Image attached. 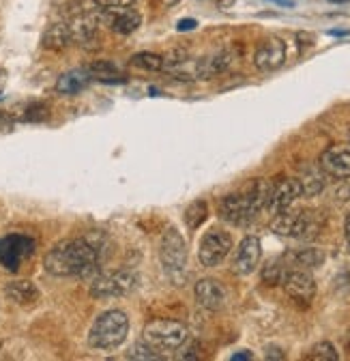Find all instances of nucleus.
Returning a JSON list of instances; mask_svg holds the SVG:
<instances>
[{"label": "nucleus", "mask_w": 350, "mask_h": 361, "mask_svg": "<svg viewBox=\"0 0 350 361\" xmlns=\"http://www.w3.org/2000/svg\"><path fill=\"white\" fill-rule=\"evenodd\" d=\"M106 245L108 241L99 233L80 239H67L48 252L43 264H46L48 274L56 278H86L101 267Z\"/></svg>", "instance_id": "obj_1"}, {"label": "nucleus", "mask_w": 350, "mask_h": 361, "mask_svg": "<svg viewBox=\"0 0 350 361\" xmlns=\"http://www.w3.org/2000/svg\"><path fill=\"white\" fill-rule=\"evenodd\" d=\"M269 185L271 183H267L265 178H256V180H251V185L245 192L224 196L220 202L222 219H226L235 226H243V224L251 221L262 209L267 207Z\"/></svg>", "instance_id": "obj_2"}, {"label": "nucleus", "mask_w": 350, "mask_h": 361, "mask_svg": "<svg viewBox=\"0 0 350 361\" xmlns=\"http://www.w3.org/2000/svg\"><path fill=\"white\" fill-rule=\"evenodd\" d=\"M271 228L282 237H292L301 241H312L325 228V215L318 211L301 209V211H284L275 215Z\"/></svg>", "instance_id": "obj_3"}, {"label": "nucleus", "mask_w": 350, "mask_h": 361, "mask_svg": "<svg viewBox=\"0 0 350 361\" xmlns=\"http://www.w3.org/2000/svg\"><path fill=\"white\" fill-rule=\"evenodd\" d=\"M127 331H129L127 314L120 310H110L97 316V321L89 331V344L99 350H112L125 342Z\"/></svg>", "instance_id": "obj_4"}, {"label": "nucleus", "mask_w": 350, "mask_h": 361, "mask_svg": "<svg viewBox=\"0 0 350 361\" xmlns=\"http://www.w3.org/2000/svg\"><path fill=\"white\" fill-rule=\"evenodd\" d=\"M142 338L157 353H174L183 348L189 331L183 323L174 319H153L144 325Z\"/></svg>", "instance_id": "obj_5"}, {"label": "nucleus", "mask_w": 350, "mask_h": 361, "mask_svg": "<svg viewBox=\"0 0 350 361\" xmlns=\"http://www.w3.org/2000/svg\"><path fill=\"white\" fill-rule=\"evenodd\" d=\"M138 286V276L129 269H118L110 271V274L97 276L91 284V297L95 299H112V297H123L129 295Z\"/></svg>", "instance_id": "obj_6"}, {"label": "nucleus", "mask_w": 350, "mask_h": 361, "mask_svg": "<svg viewBox=\"0 0 350 361\" xmlns=\"http://www.w3.org/2000/svg\"><path fill=\"white\" fill-rule=\"evenodd\" d=\"M159 260L163 264V271L172 278L181 276L185 267H187V245L183 241V237L170 228L163 237H161V243H159Z\"/></svg>", "instance_id": "obj_7"}, {"label": "nucleus", "mask_w": 350, "mask_h": 361, "mask_svg": "<svg viewBox=\"0 0 350 361\" xmlns=\"http://www.w3.org/2000/svg\"><path fill=\"white\" fill-rule=\"evenodd\" d=\"M230 250H232V237L226 231L213 228L200 241L198 260L202 267H217L220 262H224V258L230 254Z\"/></svg>", "instance_id": "obj_8"}, {"label": "nucleus", "mask_w": 350, "mask_h": 361, "mask_svg": "<svg viewBox=\"0 0 350 361\" xmlns=\"http://www.w3.org/2000/svg\"><path fill=\"white\" fill-rule=\"evenodd\" d=\"M303 192H301V183L299 178H277L275 183L269 185V198H267V209L277 215V213H284L292 207V202L296 198H301Z\"/></svg>", "instance_id": "obj_9"}, {"label": "nucleus", "mask_w": 350, "mask_h": 361, "mask_svg": "<svg viewBox=\"0 0 350 361\" xmlns=\"http://www.w3.org/2000/svg\"><path fill=\"white\" fill-rule=\"evenodd\" d=\"M35 241L22 235H9L0 241V267L7 271H18L20 264L32 254Z\"/></svg>", "instance_id": "obj_10"}, {"label": "nucleus", "mask_w": 350, "mask_h": 361, "mask_svg": "<svg viewBox=\"0 0 350 361\" xmlns=\"http://www.w3.org/2000/svg\"><path fill=\"white\" fill-rule=\"evenodd\" d=\"M282 286L286 290V295L296 301V303H310L316 295V282L314 278L303 269H292L286 271V276L282 280Z\"/></svg>", "instance_id": "obj_11"}, {"label": "nucleus", "mask_w": 350, "mask_h": 361, "mask_svg": "<svg viewBox=\"0 0 350 361\" xmlns=\"http://www.w3.org/2000/svg\"><path fill=\"white\" fill-rule=\"evenodd\" d=\"M286 63V43L277 37H269L262 41L256 54H254V65L260 71H275Z\"/></svg>", "instance_id": "obj_12"}, {"label": "nucleus", "mask_w": 350, "mask_h": 361, "mask_svg": "<svg viewBox=\"0 0 350 361\" xmlns=\"http://www.w3.org/2000/svg\"><path fill=\"white\" fill-rule=\"evenodd\" d=\"M318 166L327 176H331L335 180L350 178V149L344 145L329 147L327 151H323Z\"/></svg>", "instance_id": "obj_13"}, {"label": "nucleus", "mask_w": 350, "mask_h": 361, "mask_svg": "<svg viewBox=\"0 0 350 361\" xmlns=\"http://www.w3.org/2000/svg\"><path fill=\"white\" fill-rule=\"evenodd\" d=\"M260 258H262V245H260V239L258 237H245L237 252H235V258H232V271L239 276H249L258 269L260 264Z\"/></svg>", "instance_id": "obj_14"}, {"label": "nucleus", "mask_w": 350, "mask_h": 361, "mask_svg": "<svg viewBox=\"0 0 350 361\" xmlns=\"http://www.w3.org/2000/svg\"><path fill=\"white\" fill-rule=\"evenodd\" d=\"M194 295H196V301L198 305H202L204 310L208 312H217L222 310L224 303H226V290L222 288V284L217 280H211V278H204L196 284L194 288Z\"/></svg>", "instance_id": "obj_15"}, {"label": "nucleus", "mask_w": 350, "mask_h": 361, "mask_svg": "<svg viewBox=\"0 0 350 361\" xmlns=\"http://www.w3.org/2000/svg\"><path fill=\"white\" fill-rule=\"evenodd\" d=\"M104 11H106L108 26L114 32H118V35H131V32H136L138 26L142 24L140 13L134 11V9L120 7V9H104Z\"/></svg>", "instance_id": "obj_16"}, {"label": "nucleus", "mask_w": 350, "mask_h": 361, "mask_svg": "<svg viewBox=\"0 0 350 361\" xmlns=\"http://www.w3.org/2000/svg\"><path fill=\"white\" fill-rule=\"evenodd\" d=\"M69 30H71V39L77 41L84 48H91L93 43L99 41V35H97V22L95 18L91 16H80L75 18L71 24H69ZM99 45V43H97Z\"/></svg>", "instance_id": "obj_17"}, {"label": "nucleus", "mask_w": 350, "mask_h": 361, "mask_svg": "<svg viewBox=\"0 0 350 361\" xmlns=\"http://www.w3.org/2000/svg\"><path fill=\"white\" fill-rule=\"evenodd\" d=\"M5 295L18 305H30L39 299V288L28 280H18V282L7 284Z\"/></svg>", "instance_id": "obj_18"}, {"label": "nucleus", "mask_w": 350, "mask_h": 361, "mask_svg": "<svg viewBox=\"0 0 350 361\" xmlns=\"http://www.w3.org/2000/svg\"><path fill=\"white\" fill-rule=\"evenodd\" d=\"M91 82V73H89V69H75V71H69V73H65V75H61L58 78V82H56V90L58 93H63V95H75V93H80L82 88H86V84Z\"/></svg>", "instance_id": "obj_19"}, {"label": "nucleus", "mask_w": 350, "mask_h": 361, "mask_svg": "<svg viewBox=\"0 0 350 361\" xmlns=\"http://www.w3.org/2000/svg\"><path fill=\"white\" fill-rule=\"evenodd\" d=\"M325 178H327V174L320 170V166H318V168H308V170H303V174H301V178H299L303 196H308V198L318 196V194L325 190Z\"/></svg>", "instance_id": "obj_20"}, {"label": "nucleus", "mask_w": 350, "mask_h": 361, "mask_svg": "<svg viewBox=\"0 0 350 361\" xmlns=\"http://www.w3.org/2000/svg\"><path fill=\"white\" fill-rule=\"evenodd\" d=\"M71 41L73 39H71L69 24H52L46 30V35H43V45H46L48 50H65Z\"/></svg>", "instance_id": "obj_21"}, {"label": "nucleus", "mask_w": 350, "mask_h": 361, "mask_svg": "<svg viewBox=\"0 0 350 361\" xmlns=\"http://www.w3.org/2000/svg\"><path fill=\"white\" fill-rule=\"evenodd\" d=\"M288 260L301 269H316L325 262V254H323V250H316V247H305V250L292 252L288 256Z\"/></svg>", "instance_id": "obj_22"}, {"label": "nucleus", "mask_w": 350, "mask_h": 361, "mask_svg": "<svg viewBox=\"0 0 350 361\" xmlns=\"http://www.w3.org/2000/svg\"><path fill=\"white\" fill-rule=\"evenodd\" d=\"M131 65L140 67L144 71H161L165 67V59L159 54H153V52H138L131 56Z\"/></svg>", "instance_id": "obj_23"}, {"label": "nucleus", "mask_w": 350, "mask_h": 361, "mask_svg": "<svg viewBox=\"0 0 350 361\" xmlns=\"http://www.w3.org/2000/svg\"><path fill=\"white\" fill-rule=\"evenodd\" d=\"M206 215H208V204L204 200H196L185 209V224L192 231H196L200 228V224H204Z\"/></svg>", "instance_id": "obj_24"}, {"label": "nucleus", "mask_w": 350, "mask_h": 361, "mask_svg": "<svg viewBox=\"0 0 350 361\" xmlns=\"http://www.w3.org/2000/svg\"><path fill=\"white\" fill-rule=\"evenodd\" d=\"M308 359H312V361H337L339 353L331 342H318L310 348Z\"/></svg>", "instance_id": "obj_25"}, {"label": "nucleus", "mask_w": 350, "mask_h": 361, "mask_svg": "<svg viewBox=\"0 0 350 361\" xmlns=\"http://www.w3.org/2000/svg\"><path fill=\"white\" fill-rule=\"evenodd\" d=\"M284 276H286V269H284L282 260H271L265 269H262V282L269 284V286L282 284Z\"/></svg>", "instance_id": "obj_26"}, {"label": "nucleus", "mask_w": 350, "mask_h": 361, "mask_svg": "<svg viewBox=\"0 0 350 361\" xmlns=\"http://www.w3.org/2000/svg\"><path fill=\"white\" fill-rule=\"evenodd\" d=\"M91 78H97V80H104V82H114V80H123V75L118 73V69L112 65V63H95L91 69H89Z\"/></svg>", "instance_id": "obj_27"}, {"label": "nucleus", "mask_w": 350, "mask_h": 361, "mask_svg": "<svg viewBox=\"0 0 350 361\" xmlns=\"http://www.w3.org/2000/svg\"><path fill=\"white\" fill-rule=\"evenodd\" d=\"M129 359H142V361L151 359V361H155V359H161V355H157V350H153L146 342H140L129 350Z\"/></svg>", "instance_id": "obj_28"}, {"label": "nucleus", "mask_w": 350, "mask_h": 361, "mask_svg": "<svg viewBox=\"0 0 350 361\" xmlns=\"http://www.w3.org/2000/svg\"><path fill=\"white\" fill-rule=\"evenodd\" d=\"M99 9H120V7H131L134 0H95Z\"/></svg>", "instance_id": "obj_29"}, {"label": "nucleus", "mask_w": 350, "mask_h": 361, "mask_svg": "<svg viewBox=\"0 0 350 361\" xmlns=\"http://www.w3.org/2000/svg\"><path fill=\"white\" fill-rule=\"evenodd\" d=\"M286 355L282 353V348H277V346H269L267 348V359H284Z\"/></svg>", "instance_id": "obj_30"}, {"label": "nucleus", "mask_w": 350, "mask_h": 361, "mask_svg": "<svg viewBox=\"0 0 350 361\" xmlns=\"http://www.w3.org/2000/svg\"><path fill=\"white\" fill-rule=\"evenodd\" d=\"M196 28V20H181L179 22V30H192Z\"/></svg>", "instance_id": "obj_31"}, {"label": "nucleus", "mask_w": 350, "mask_h": 361, "mask_svg": "<svg viewBox=\"0 0 350 361\" xmlns=\"http://www.w3.org/2000/svg\"><path fill=\"white\" fill-rule=\"evenodd\" d=\"M344 237H346V241H348V245H350V213H348L346 219H344Z\"/></svg>", "instance_id": "obj_32"}, {"label": "nucleus", "mask_w": 350, "mask_h": 361, "mask_svg": "<svg viewBox=\"0 0 350 361\" xmlns=\"http://www.w3.org/2000/svg\"><path fill=\"white\" fill-rule=\"evenodd\" d=\"M232 359H235V361H237V359H254V355H251L249 350H239V353L232 355Z\"/></svg>", "instance_id": "obj_33"}, {"label": "nucleus", "mask_w": 350, "mask_h": 361, "mask_svg": "<svg viewBox=\"0 0 350 361\" xmlns=\"http://www.w3.org/2000/svg\"><path fill=\"white\" fill-rule=\"evenodd\" d=\"M348 348H350V336H348Z\"/></svg>", "instance_id": "obj_34"}]
</instances>
